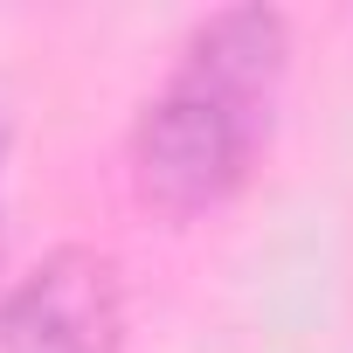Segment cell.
Listing matches in <instances>:
<instances>
[{"instance_id":"cell-1","label":"cell","mask_w":353,"mask_h":353,"mask_svg":"<svg viewBox=\"0 0 353 353\" xmlns=\"http://www.w3.org/2000/svg\"><path fill=\"white\" fill-rule=\"evenodd\" d=\"M291 70V21L263 0L208 14L132 125V181L166 215L222 208L270 139Z\"/></svg>"},{"instance_id":"cell-2","label":"cell","mask_w":353,"mask_h":353,"mask_svg":"<svg viewBox=\"0 0 353 353\" xmlns=\"http://www.w3.org/2000/svg\"><path fill=\"white\" fill-rule=\"evenodd\" d=\"M125 346V284L118 263L90 243L49 250L0 298V353H118Z\"/></svg>"},{"instance_id":"cell-3","label":"cell","mask_w":353,"mask_h":353,"mask_svg":"<svg viewBox=\"0 0 353 353\" xmlns=\"http://www.w3.org/2000/svg\"><path fill=\"white\" fill-rule=\"evenodd\" d=\"M8 139H14V111H8V97H0V181H8Z\"/></svg>"}]
</instances>
